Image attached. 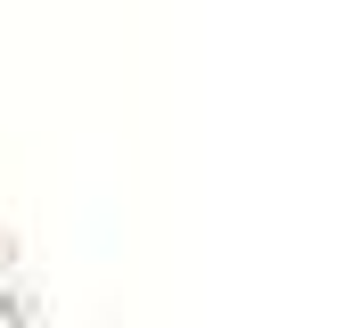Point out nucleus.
<instances>
[{
	"label": "nucleus",
	"instance_id": "obj_1",
	"mask_svg": "<svg viewBox=\"0 0 353 328\" xmlns=\"http://www.w3.org/2000/svg\"><path fill=\"white\" fill-rule=\"evenodd\" d=\"M0 320H8V328H50V320H41V304H33L25 287H0Z\"/></svg>",
	"mask_w": 353,
	"mask_h": 328
}]
</instances>
